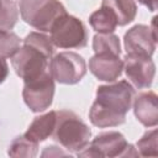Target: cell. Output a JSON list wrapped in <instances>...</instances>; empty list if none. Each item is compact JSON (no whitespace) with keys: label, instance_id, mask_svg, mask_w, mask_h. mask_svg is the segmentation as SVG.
I'll return each mask as SVG.
<instances>
[{"label":"cell","instance_id":"cell-3","mask_svg":"<svg viewBox=\"0 0 158 158\" xmlns=\"http://www.w3.org/2000/svg\"><path fill=\"white\" fill-rule=\"evenodd\" d=\"M52 137L63 148L78 153L89 144L91 131L77 114L69 110H60L56 111Z\"/></svg>","mask_w":158,"mask_h":158},{"label":"cell","instance_id":"cell-14","mask_svg":"<svg viewBox=\"0 0 158 158\" xmlns=\"http://www.w3.org/2000/svg\"><path fill=\"white\" fill-rule=\"evenodd\" d=\"M101 6L107 7L116 17L118 26L132 22L137 15V5L135 0H102Z\"/></svg>","mask_w":158,"mask_h":158},{"label":"cell","instance_id":"cell-21","mask_svg":"<svg viewBox=\"0 0 158 158\" xmlns=\"http://www.w3.org/2000/svg\"><path fill=\"white\" fill-rule=\"evenodd\" d=\"M9 74V65H7V62L5 58L0 57V84L6 79Z\"/></svg>","mask_w":158,"mask_h":158},{"label":"cell","instance_id":"cell-8","mask_svg":"<svg viewBox=\"0 0 158 158\" xmlns=\"http://www.w3.org/2000/svg\"><path fill=\"white\" fill-rule=\"evenodd\" d=\"M54 89V79L48 70L32 80L25 81L22 98L31 111L42 112L52 105Z\"/></svg>","mask_w":158,"mask_h":158},{"label":"cell","instance_id":"cell-16","mask_svg":"<svg viewBox=\"0 0 158 158\" xmlns=\"http://www.w3.org/2000/svg\"><path fill=\"white\" fill-rule=\"evenodd\" d=\"M38 151V143L28 139L25 135L17 136L9 146L7 154L16 158H33L37 156Z\"/></svg>","mask_w":158,"mask_h":158},{"label":"cell","instance_id":"cell-22","mask_svg":"<svg viewBox=\"0 0 158 158\" xmlns=\"http://www.w3.org/2000/svg\"><path fill=\"white\" fill-rule=\"evenodd\" d=\"M157 1L158 0H138V2L147 6L149 11H156L157 10Z\"/></svg>","mask_w":158,"mask_h":158},{"label":"cell","instance_id":"cell-9","mask_svg":"<svg viewBox=\"0 0 158 158\" xmlns=\"http://www.w3.org/2000/svg\"><path fill=\"white\" fill-rule=\"evenodd\" d=\"M126 77L136 89L149 88L156 75V65L151 57L126 53L123 58Z\"/></svg>","mask_w":158,"mask_h":158},{"label":"cell","instance_id":"cell-12","mask_svg":"<svg viewBox=\"0 0 158 158\" xmlns=\"http://www.w3.org/2000/svg\"><path fill=\"white\" fill-rule=\"evenodd\" d=\"M133 112L137 120L146 127L158 123V98L154 91L141 93L133 98Z\"/></svg>","mask_w":158,"mask_h":158},{"label":"cell","instance_id":"cell-20","mask_svg":"<svg viewBox=\"0 0 158 158\" xmlns=\"http://www.w3.org/2000/svg\"><path fill=\"white\" fill-rule=\"evenodd\" d=\"M19 11L12 0H6L0 11V31H11L17 21Z\"/></svg>","mask_w":158,"mask_h":158},{"label":"cell","instance_id":"cell-15","mask_svg":"<svg viewBox=\"0 0 158 158\" xmlns=\"http://www.w3.org/2000/svg\"><path fill=\"white\" fill-rule=\"evenodd\" d=\"M89 23L99 33H112L118 26L115 15L104 6H101L90 15Z\"/></svg>","mask_w":158,"mask_h":158},{"label":"cell","instance_id":"cell-7","mask_svg":"<svg viewBox=\"0 0 158 158\" xmlns=\"http://www.w3.org/2000/svg\"><path fill=\"white\" fill-rule=\"evenodd\" d=\"M48 69L56 81L72 85L79 83L86 74V63L75 52H60L51 59Z\"/></svg>","mask_w":158,"mask_h":158},{"label":"cell","instance_id":"cell-4","mask_svg":"<svg viewBox=\"0 0 158 158\" xmlns=\"http://www.w3.org/2000/svg\"><path fill=\"white\" fill-rule=\"evenodd\" d=\"M20 14L27 25L49 32L56 20L67 11L59 0H20Z\"/></svg>","mask_w":158,"mask_h":158},{"label":"cell","instance_id":"cell-11","mask_svg":"<svg viewBox=\"0 0 158 158\" xmlns=\"http://www.w3.org/2000/svg\"><path fill=\"white\" fill-rule=\"evenodd\" d=\"M89 69L99 80L115 81L122 73L123 60L120 58V54L99 52L90 58Z\"/></svg>","mask_w":158,"mask_h":158},{"label":"cell","instance_id":"cell-23","mask_svg":"<svg viewBox=\"0 0 158 158\" xmlns=\"http://www.w3.org/2000/svg\"><path fill=\"white\" fill-rule=\"evenodd\" d=\"M5 1L6 0H0V11L4 9V5H5Z\"/></svg>","mask_w":158,"mask_h":158},{"label":"cell","instance_id":"cell-5","mask_svg":"<svg viewBox=\"0 0 158 158\" xmlns=\"http://www.w3.org/2000/svg\"><path fill=\"white\" fill-rule=\"evenodd\" d=\"M51 41L59 48H83L88 43V31L83 21L78 17L64 14L52 25Z\"/></svg>","mask_w":158,"mask_h":158},{"label":"cell","instance_id":"cell-2","mask_svg":"<svg viewBox=\"0 0 158 158\" xmlns=\"http://www.w3.org/2000/svg\"><path fill=\"white\" fill-rule=\"evenodd\" d=\"M54 46L48 36L41 32H31L23 40V46L11 57L15 73L23 81L32 80L48 72Z\"/></svg>","mask_w":158,"mask_h":158},{"label":"cell","instance_id":"cell-10","mask_svg":"<svg viewBox=\"0 0 158 158\" xmlns=\"http://www.w3.org/2000/svg\"><path fill=\"white\" fill-rule=\"evenodd\" d=\"M156 43L157 36L152 32L151 27L146 25H136L131 27L123 37V46L128 54L152 57L156 49Z\"/></svg>","mask_w":158,"mask_h":158},{"label":"cell","instance_id":"cell-18","mask_svg":"<svg viewBox=\"0 0 158 158\" xmlns=\"http://www.w3.org/2000/svg\"><path fill=\"white\" fill-rule=\"evenodd\" d=\"M20 48V37L12 31H0V57L11 58Z\"/></svg>","mask_w":158,"mask_h":158},{"label":"cell","instance_id":"cell-19","mask_svg":"<svg viewBox=\"0 0 158 158\" xmlns=\"http://www.w3.org/2000/svg\"><path fill=\"white\" fill-rule=\"evenodd\" d=\"M138 154L143 157H157V130L153 128L143 135L141 139L137 142Z\"/></svg>","mask_w":158,"mask_h":158},{"label":"cell","instance_id":"cell-6","mask_svg":"<svg viewBox=\"0 0 158 158\" xmlns=\"http://www.w3.org/2000/svg\"><path fill=\"white\" fill-rule=\"evenodd\" d=\"M79 157H127V156H138V152L135 151L132 144H128L125 136L116 131L102 132L98 135L90 143L89 147H85L78 152Z\"/></svg>","mask_w":158,"mask_h":158},{"label":"cell","instance_id":"cell-1","mask_svg":"<svg viewBox=\"0 0 158 158\" xmlns=\"http://www.w3.org/2000/svg\"><path fill=\"white\" fill-rule=\"evenodd\" d=\"M133 98L135 89L127 80L100 85L96 89V99L89 110L90 122L101 128L122 125Z\"/></svg>","mask_w":158,"mask_h":158},{"label":"cell","instance_id":"cell-17","mask_svg":"<svg viewBox=\"0 0 158 158\" xmlns=\"http://www.w3.org/2000/svg\"><path fill=\"white\" fill-rule=\"evenodd\" d=\"M93 49L95 53L99 52H111L115 54H121V44L118 36L114 33H99L93 38Z\"/></svg>","mask_w":158,"mask_h":158},{"label":"cell","instance_id":"cell-13","mask_svg":"<svg viewBox=\"0 0 158 158\" xmlns=\"http://www.w3.org/2000/svg\"><path fill=\"white\" fill-rule=\"evenodd\" d=\"M56 125V111H49L44 115L35 117V120L28 126L27 131L23 133L28 139L40 143L52 136Z\"/></svg>","mask_w":158,"mask_h":158}]
</instances>
